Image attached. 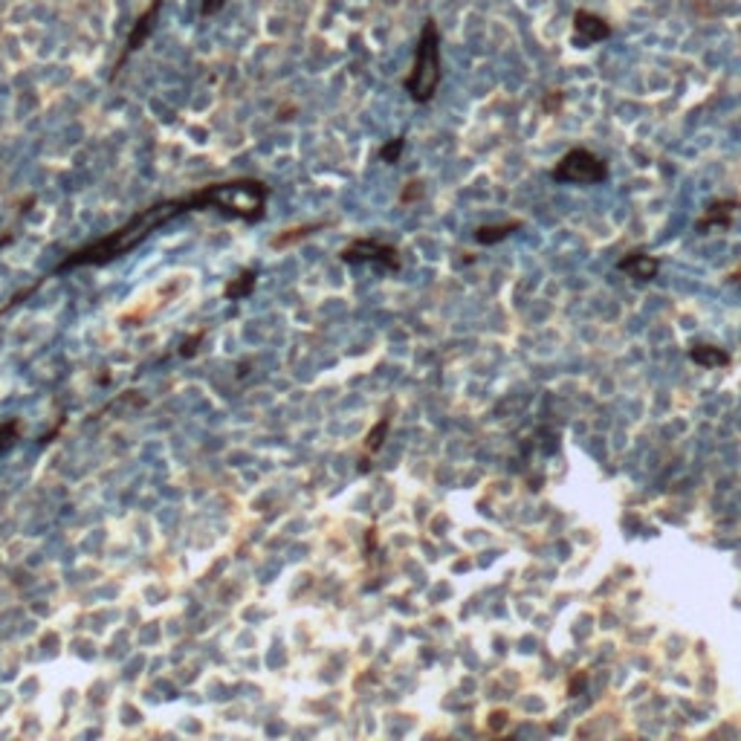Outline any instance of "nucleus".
<instances>
[{
    "instance_id": "1",
    "label": "nucleus",
    "mask_w": 741,
    "mask_h": 741,
    "mask_svg": "<svg viewBox=\"0 0 741 741\" xmlns=\"http://www.w3.org/2000/svg\"><path fill=\"white\" fill-rule=\"evenodd\" d=\"M195 209H206L203 188L195 191V195H186V197H177V200H162V203H157V206L139 212L134 221L122 226V229H116L111 237H104V241H99V244L81 249V253H76L70 261H64L62 267L67 270V267H76V264H102V261H111L116 255H122L125 249H134L142 237H148L154 229H160L162 223H169L171 218H180V214L195 212Z\"/></svg>"
},
{
    "instance_id": "2",
    "label": "nucleus",
    "mask_w": 741,
    "mask_h": 741,
    "mask_svg": "<svg viewBox=\"0 0 741 741\" xmlns=\"http://www.w3.org/2000/svg\"><path fill=\"white\" fill-rule=\"evenodd\" d=\"M440 76H444V70H440V29L435 18H426L420 38H417L414 62L409 76L403 81V87L417 104H426L435 99V93L440 87Z\"/></svg>"
},
{
    "instance_id": "3",
    "label": "nucleus",
    "mask_w": 741,
    "mask_h": 741,
    "mask_svg": "<svg viewBox=\"0 0 741 741\" xmlns=\"http://www.w3.org/2000/svg\"><path fill=\"white\" fill-rule=\"evenodd\" d=\"M203 195H206V209L226 212L232 218H244V221H258L264 214L267 186L261 180H229V183L206 186Z\"/></svg>"
},
{
    "instance_id": "4",
    "label": "nucleus",
    "mask_w": 741,
    "mask_h": 741,
    "mask_svg": "<svg viewBox=\"0 0 741 741\" xmlns=\"http://www.w3.org/2000/svg\"><path fill=\"white\" fill-rule=\"evenodd\" d=\"M554 180L559 183H577V186H591L605 180V162L596 157V154L585 151V148H573L565 157L556 162L554 169Z\"/></svg>"
},
{
    "instance_id": "5",
    "label": "nucleus",
    "mask_w": 741,
    "mask_h": 741,
    "mask_svg": "<svg viewBox=\"0 0 741 741\" xmlns=\"http://www.w3.org/2000/svg\"><path fill=\"white\" fill-rule=\"evenodd\" d=\"M160 9H162V0H148L146 9H142L139 15H137L134 27H130L128 38H125V46L119 50V58H116V64H113V73H119V70H122V64L139 50V46H146V41L151 38L154 27H157Z\"/></svg>"
},
{
    "instance_id": "6",
    "label": "nucleus",
    "mask_w": 741,
    "mask_h": 741,
    "mask_svg": "<svg viewBox=\"0 0 741 741\" xmlns=\"http://www.w3.org/2000/svg\"><path fill=\"white\" fill-rule=\"evenodd\" d=\"M612 35V27L600 18L594 15V12H577V18H573V41L579 46H591L596 41H603Z\"/></svg>"
},
{
    "instance_id": "7",
    "label": "nucleus",
    "mask_w": 741,
    "mask_h": 741,
    "mask_svg": "<svg viewBox=\"0 0 741 741\" xmlns=\"http://www.w3.org/2000/svg\"><path fill=\"white\" fill-rule=\"evenodd\" d=\"M741 209L738 200H719L712 203V206L704 209V214L698 218V229L701 232H719V229H727V226L733 223L736 212Z\"/></svg>"
},
{
    "instance_id": "8",
    "label": "nucleus",
    "mask_w": 741,
    "mask_h": 741,
    "mask_svg": "<svg viewBox=\"0 0 741 741\" xmlns=\"http://www.w3.org/2000/svg\"><path fill=\"white\" fill-rule=\"evenodd\" d=\"M345 258L348 261H368V258H374V261H386L388 267H400V258H397V249L394 246H382L377 241H360V244H354L345 249Z\"/></svg>"
},
{
    "instance_id": "9",
    "label": "nucleus",
    "mask_w": 741,
    "mask_h": 741,
    "mask_svg": "<svg viewBox=\"0 0 741 741\" xmlns=\"http://www.w3.org/2000/svg\"><path fill=\"white\" fill-rule=\"evenodd\" d=\"M620 270L635 281H652L657 276V270H661V261L646 253H629L623 261H620Z\"/></svg>"
},
{
    "instance_id": "10",
    "label": "nucleus",
    "mask_w": 741,
    "mask_h": 741,
    "mask_svg": "<svg viewBox=\"0 0 741 741\" xmlns=\"http://www.w3.org/2000/svg\"><path fill=\"white\" fill-rule=\"evenodd\" d=\"M689 360L704 368H719V365L730 362V354H724L721 348H715V345H695V348L689 351Z\"/></svg>"
},
{
    "instance_id": "11",
    "label": "nucleus",
    "mask_w": 741,
    "mask_h": 741,
    "mask_svg": "<svg viewBox=\"0 0 741 741\" xmlns=\"http://www.w3.org/2000/svg\"><path fill=\"white\" fill-rule=\"evenodd\" d=\"M521 221H510V223H498V226H481V229L475 232V241L478 244H498L504 241L507 235H512V229H519Z\"/></svg>"
},
{
    "instance_id": "12",
    "label": "nucleus",
    "mask_w": 741,
    "mask_h": 741,
    "mask_svg": "<svg viewBox=\"0 0 741 741\" xmlns=\"http://www.w3.org/2000/svg\"><path fill=\"white\" fill-rule=\"evenodd\" d=\"M313 229H316V226H298V229H287V232H284V235H279V237H276V241H272V244H276V246L281 249V246H287V244H296V241H302V237H307V235L313 232Z\"/></svg>"
},
{
    "instance_id": "13",
    "label": "nucleus",
    "mask_w": 741,
    "mask_h": 741,
    "mask_svg": "<svg viewBox=\"0 0 741 741\" xmlns=\"http://www.w3.org/2000/svg\"><path fill=\"white\" fill-rule=\"evenodd\" d=\"M253 284H255V276H253V272H246V276H241V279H237L235 284L226 287V296H229V298H237L241 293H249V290H253Z\"/></svg>"
},
{
    "instance_id": "14",
    "label": "nucleus",
    "mask_w": 741,
    "mask_h": 741,
    "mask_svg": "<svg viewBox=\"0 0 741 741\" xmlns=\"http://www.w3.org/2000/svg\"><path fill=\"white\" fill-rule=\"evenodd\" d=\"M18 432H21L18 423H4V426H0V452H6L12 444H15Z\"/></svg>"
},
{
    "instance_id": "15",
    "label": "nucleus",
    "mask_w": 741,
    "mask_h": 741,
    "mask_svg": "<svg viewBox=\"0 0 741 741\" xmlns=\"http://www.w3.org/2000/svg\"><path fill=\"white\" fill-rule=\"evenodd\" d=\"M403 146H405L403 139H394V142H388V146L379 151V157L386 160V162H397V160H400V151H403Z\"/></svg>"
},
{
    "instance_id": "16",
    "label": "nucleus",
    "mask_w": 741,
    "mask_h": 741,
    "mask_svg": "<svg viewBox=\"0 0 741 741\" xmlns=\"http://www.w3.org/2000/svg\"><path fill=\"white\" fill-rule=\"evenodd\" d=\"M226 6V0H200V18H214Z\"/></svg>"
},
{
    "instance_id": "17",
    "label": "nucleus",
    "mask_w": 741,
    "mask_h": 741,
    "mask_svg": "<svg viewBox=\"0 0 741 741\" xmlns=\"http://www.w3.org/2000/svg\"><path fill=\"white\" fill-rule=\"evenodd\" d=\"M420 195H423L420 183H409V191L403 188V200H405V203H409V200H417V197H420Z\"/></svg>"
},
{
    "instance_id": "18",
    "label": "nucleus",
    "mask_w": 741,
    "mask_h": 741,
    "mask_svg": "<svg viewBox=\"0 0 741 741\" xmlns=\"http://www.w3.org/2000/svg\"><path fill=\"white\" fill-rule=\"evenodd\" d=\"M736 279H738V281H741V270H738V272H736Z\"/></svg>"
}]
</instances>
